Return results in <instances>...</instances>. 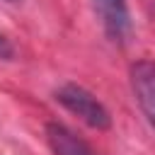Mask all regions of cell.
Returning <instances> with one entry per match:
<instances>
[{"mask_svg":"<svg viewBox=\"0 0 155 155\" xmlns=\"http://www.w3.org/2000/svg\"><path fill=\"white\" fill-rule=\"evenodd\" d=\"M56 99L70 111L75 114L80 121H85L87 126L97 128V131H104L111 126V116L107 111V107L85 87L75 85V82H68L63 85L58 92H56Z\"/></svg>","mask_w":155,"mask_h":155,"instance_id":"obj_1","label":"cell"},{"mask_svg":"<svg viewBox=\"0 0 155 155\" xmlns=\"http://www.w3.org/2000/svg\"><path fill=\"white\" fill-rule=\"evenodd\" d=\"M131 82L140 109L145 111L148 121L155 126V63L150 61L136 63L131 68Z\"/></svg>","mask_w":155,"mask_h":155,"instance_id":"obj_2","label":"cell"},{"mask_svg":"<svg viewBox=\"0 0 155 155\" xmlns=\"http://www.w3.org/2000/svg\"><path fill=\"white\" fill-rule=\"evenodd\" d=\"M99 17H102V24L107 29V34L111 39H124L131 29V19H128V7H126V0H92Z\"/></svg>","mask_w":155,"mask_h":155,"instance_id":"obj_3","label":"cell"},{"mask_svg":"<svg viewBox=\"0 0 155 155\" xmlns=\"http://www.w3.org/2000/svg\"><path fill=\"white\" fill-rule=\"evenodd\" d=\"M46 138H48L53 155H92L90 145L82 138H78L70 128H65L63 124H48Z\"/></svg>","mask_w":155,"mask_h":155,"instance_id":"obj_4","label":"cell"},{"mask_svg":"<svg viewBox=\"0 0 155 155\" xmlns=\"http://www.w3.org/2000/svg\"><path fill=\"white\" fill-rule=\"evenodd\" d=\"M12 56V46H10V41L0 34V58H10Z\"/></svg>","mask_w":155,"mask_h":155,"instance_id":"obj_5","label":"cell"},{"mask_svg":"<svg viewBox=\"0 0 155 155\" xmlns=\"http://www.w3.org/2000/svg\"><path fill=\"white\" fill-rule=\"evenodd\" d=\"M10 2H15V0H10Z\"/></svg>","mask_w":155,"mask_h":155,"instance_id":"obj_6","label":"cell"}]
</instances>
